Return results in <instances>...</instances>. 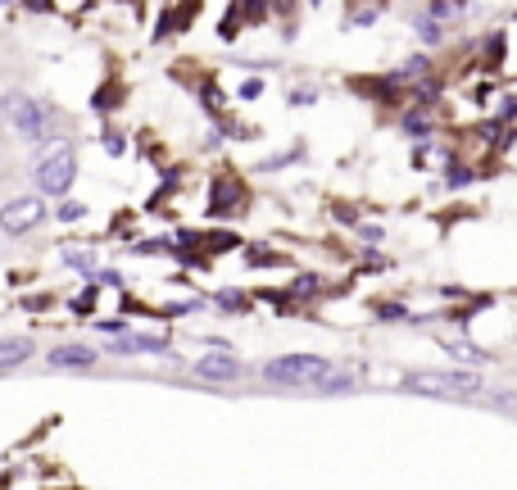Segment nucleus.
<instances>
[{
	"label": "nucleus",
	"mask_w": 517,
	"mask_h": 490,
	"mask_svg": "<svg viewBox=\"0 0 517 490\" xmlns=\"http://www.w3.org/2000/svg\"><path fill=\"white\" fill-rule=\"evenodd\" d=\"M78 182V145L73 136H50L37 145V164H32V186L37 196H69Z\"/></svg>",
	"instance_id": "f257e3e1"
},
{
	"label": "nucleus",
	"mask_w": 517,
	"mask_h": 490,
	"mask_svg": "<svg viewBox=\"0 0 517 490\" xmlns=\"http://www.w3.org/2000/svg\"><path fill=\"white\" fill-rule=\"evenodd\" d=\"M0 119L14 136H23L27 145H41L55 136L59 114L46 105V101H32V96H0Z\"/></svg>",
	"instance_id": "f03ea898"
},
{
	"label": "nucleus",
	"mask_w": 517,
	"mask_h": 490,
	"mask_svg": "<svg viewBox=\"0 0 517 490\" xmlns=\"http://www.w3.org/2000/svg\"><path fill=\"white\" fill-rule=\"evenodd\" d=\"M332 368L336 364L322 359V355H277V359H268L258 372H263V381L286 386V390H318Z\"/></svg>",
	"instance_id": "7ed1b4c3"
},
{
	"label": "nucleus",
	"mask_w": 517,
	"mask_h": 490,
	"mask_svg": "<svg viewBox=\"0 0 517 490\" xmlns=\"http://www.w3.org/2000/svg\"><path fill=\"white\" fill-rule=\"evenodd\" d=\"M250 209V186L241 173H214L209 182V218H237Z\"/></svg>",
	"instance_id": "20e7f679"
},
{
	"label": "nucleus",
	"mask_w": 517,
	"mask_h": 490,
	"mask_svg": "<svg viewBox=\"0 0 517 490\" xmlns=\"http://www.w3.org/2000/svg\"><path fill=\"white\" fill-rule=\"evenodd\" d=\"M50 218V209H46V196H14L5 209H0V232L5 237H27V232H37L41 223Z\"/></svg>",
	"instance_id": "39448f33"
},
{
	"label": "nucleus",
	"mask_w": 517,
	"mask_h": 490,
	"mask_svg": "<svg viewBox=\"0 0 517 490\" xmlns=\"http://www.w3.org/2000/svg\"><path fill=\"white\" fill-rule=\"evenodd\" d=\"M408 390H417V395H477L481 377H472V372H413Z\"/></svg>",
	"instance_id": "423d86ee"
},
{
	"label": "nucleus",
	"mask_w": 517,
	"mask_h": 490,
	"mask_svg": "<svg viewBox=\"0 0 517 490\" xmlns=\"http://www.w3.org/2000/svg\"><path fill=\"white\" fill-rule=\"evenodd\" d=\"M96 364H100V355L91 346H82V341H59L46 355V368H55V372H87V368H96Z\"/></svg>",
	"instance_id": "0eeeda50"
},
{
	"label": "nucleus",
	"mask_w": 517,
	"mask_h": 490,
	"mask_svg": "<svg viewBox=\"0 0 517 490\" xmlns=\"http://www.w3.org/2000/svg\"><path fill=\"white\" fill-rule=\"evenodd\" d=\"M195 377L200 381H241L246 377V364L232 355V350H209L195 359Z\"/></svg>",
	"instance_id": "6e6552de"
},
{
	"label": "nucleus",
	"mask_w": 517,
	"mask_h": 490,
	"mask_svg": "<svg viewBox=\"0 0 517 490\" xmlns=\"http://www.w3.org/2000/svg\"><path fill=\"white\" fill-rule=\"evenodd\" d=\"M173 350V336L159 332V336H145V332H123L105 346V355H168Z\"/></svg>",
	"instance_id": "1a4fd4ad"
},
{
	"label": "nucleus",
	"mask_w": 517,
	"mask_h": 490,
	"mask_svg": "<svg viewBox=\"0 0 517 490\" xmlns=\"http://www.w3.org/2000/svg\"><path fill=\"white\" fill-rule=\"evenodd\" d=\"M37 355V341L32 336H0V372H14V368H23L27 359Z\"/></svg>",
	"instance_id": "9d476101"
},
{
	"label": "nucleus",
	"mask_w": 517,
	"mask_h": 490,
	"mask_svg": "<svg viewBox=\"0 0 517 490\" xmlns=\"http://www.w3.org/2000/svg\"><path fill=\"white\" fill-rule=\"evenodd\" d=\"M59 259L78 272H96V245H59Z\"/></svg>",
	"instance_id": "9b49d317"
},
{
	"label": "nucleus",
	"mask_w": 517,
	"mask_h": 490,
	"mask_svg": "<svg viewBox=\"0 0 517 490\" xmlns=\"http://www.w3.org/2000/svg\"><path fill=\"white\" fill-rule=\"evenodd\" d=\"M209 304L214 309H223V314H250V295L246 291H218V295H209Z\"/></svg>",
	"instance_id": "f8f14e48"
},
{
	"label": "nucleus",
	"mask_w": 517,
	"mask_h": 490,
	"mask_svg": "<svg viewBox=\"0 0 517 490\" xmlns=\"http://www.w3.org/2000/svg\"><path fill=\"white\" fill-rule=\"evenodd\" d=\"M50 218H59V223H82V218H87V205L73 200V196H64V200L50 209Z\"/></svg>",
	"instance_id": "ddd939ff"
},
{
	"label": "nucleus",
	"mask_w": 517,
	"mask_h": 490,
	"mask_svg": "<svg viewBox=\"0 0 517 490\" xmlns=\"http://www.w3.org/2000/svg\"><path fill=\"white\" fill-rule=\"evenodd\" d=\"M350 386H354V372H345V368H332V372L322 377V386H318V390H322V395H341V390H350Z\"/></svg>",
	"instance_id": "4468645a"
},
{
	"label": "nucleus",
	"mask_w": 517,
	"mask_h": 490,
	"mask_svg": "<svg viewBox=\"0 0 517 490\" xmlns=\"http://www.w3.org/2000/svg\"><path fill=\"white\" fill-rule=\"evenodd\" d=\"M445 346H449V355L463 359V364H486V355H481L472 341H449V336H445Z\"/></svg>",
	"instance_id": "2eb2a0df"
},
{
	"label": "nucleus",
	"mask_w": 517,
	"mask_h": 490,
	"mask_svg": "<svg viewBox=\"0 0 517 490\" xmlns=\"http://www.w3.org/2000/svg\"><path fill=\"white\" fill-rule=\"evenodd\" d=\"M417 37H422L427 46H440V41H445V32H440V18L422 14V18H417Z\"/></svg>",
	"instance_id": "dca6fc26"
},
{
	"label": "nucleus",
	"mask_w": 517,
	"mask_h": 490,
	"mask_svg": "<svg viewBox=\"0 0 517 490\" xmlns=\"http://www.w3.org/2000/svg\"><path fill=\"white\" fill-rule=\"evenodd\" d=\"M246 263H250V268H277V263H286V259L272 254V250H255V245H250V250H246Z\"/></svg>",
	"instance_id": "f3484780"
},
{
	"label": "nucleus",
	"mask_w": 517,
	"mask_h": 490,
	"mask_svg": "<svg viewBox=\"0 0 517 490\" xmlns=\"http://www.w3.org/2000/svg\"><path fill=\"white\" fill-rule=\"evenodd\" d=\"M463 14V0H431V18H454Z\"/></svg>",
	"instance_id": "a211bd4d"
},
{
	"label": "nucleus",
	"mask_w": 517,
	"mask_h": 490,
	"mask_svg": "<svg viewBox=\"0 0 517 490\" xmlns=\"http://www.w3.org/2000/svg\"><path fill=\"white\" fill-rule=\"evenodd\" d=\"M96 332H105V336H123L128 323H123V318H96Z\"/></svg>",
	"instance_id": "6ab92c4d"
},
{
	"label": "nucleus",
	"mask_w": 517,
	"mask_h": 490,
	"mask_svg": "<svg viewBox=\"0 0 517 490\" xmlns=\"http://www.w3.org/2000/svg\"><path fill=\"white\" fill-rule=\"evenodd\" d=\"M313 101H318L313 87H295V91H290V105H313Z\"/></svg>",
	"instance_id": "aec40b11"
},
{
	"label": "nucleus",
	"mask_w": 517,
	"mask_h": 490,
	"mask_svg": "<svg viewBox=\"0 0 517 490\" xmlns=\"http://www.w3.org/2000/svg\"><path fill=\"white\" fill-rule=\"evenodd\" d=\"M445 182H449V186H468V182H472V168H449Z\"/></svg>",
	"instance_id": "412c9836"
},
{
	"label": "nucleus",
	"mask_w": 517,
	"mask_h": 490,
	"mask_svg": "<svg viewBox=\"0 0 517 490\" xmlns=\"http://www.w3.org/2000/svg\"><path fill=\"white\" fill-rule=\"evenodd\" d=\"M258 91H263V82H258V78H250V82H241V101H255Z\"/></svg>",
	"instance_id": "4be33fe9"
},
{
	"label": "nucleus",
	"mask_w": 517,
	"mask_h": 490,
	"mask_svg": "<svg viewBox=\"0 0 517 490\" xmlns=\"http://www.w3.org/2000/svg\"><path fill=\"white\" fill-rule=\"evenodd\" d=\"M377 314H382V318H386V323H399V318H404V309H399V304H382V309H377Z\"/></svg>",
	"instance_id": "5701e85b"
},
{
	"label": "nucleus",
	"mask_w": 517,
	"mask_h": 490,
	"mask_svg": "<svg viewBox=\"0 0 517 490\" xmlns=\"http://www.w3.org/2000/svg\"><path fill=\"white\" fill-rule=\"evenodd\" d=\"M105 150H110V154H123V136L110 132V136H105Z\"/></svg>",
	"instance_id": "b1692460"
},
{
	"label": "nucleus",
	"mask_w": 517,
	"mask_h": 490,
	"mask_svg": "<svg viewBox=\"0 0 517 490\" xmlns=\"http://www.w3.org/2000/svg\"><path fill=\"white\" fill-rule=\"evenodd\" d=\"M359 232H364V241H382V228H373V223H364Z\"/></svg>",
	"instance_id": "393cba45"
},
{
	"label": "nucleus",
	"mask_w": 517,
	"mask_h": 490,
	"mask_svg": "<svg viewBox=\"0 0 517 490\" xmlns=\"http://www.w3.org/2000/svg\"><path fill=\"white\" fill-rule=\"evenodd\" d=\"M27 9H37V14H50V0H23Z\"/></svg>",
	"instance_id": "a878e982"
},
{
	"label": "nucleus",
	"mask_w": 517,
	"mask_h": 490,
	"mask_svg": "<svg viewBox=\"0 0 517 490\" xmlns=\"http://www.w3.org/2000/svg\"><path fill=\"white\" fill-rule=\"evenodd\" d=\"M0 5H9V0H0Z\"/></svg>",
	"instance_id": "bb28decb"
}]
</instances>
